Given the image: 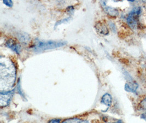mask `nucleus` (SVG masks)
Instances as JSON below:
<instances>
[{
	"label": "nucleus",
	"instance_id": "nucleus-9",
	"mask_svg": "<svg viewBox=\"0 0 146 123\" xmlns=\"http://www.w3.org/2000/svg\"><path fill=\"white\" fill-rule=\"evenodd\" d=\"M3 2L8 6L11 7L12 6V2L11 1H5Z\"/></svg>",
	"mask_w": 146,
	"mask_h": 123
},
{
	"label": "nucleus",
	"instance_id": "nucleus-5",
	"mask_svg": "<svg viewBox=\"0 0 146 123\" xmlns=\"http://www.w3.org/2000/svg\"><path fill=\"white\" fill-rule=\"evenodd\" d=\"M139 85L137 83L135 82H130L128 83H126L125 85V90L129 92H135L137 89Z\"/></svg>",
	"mask_w": 146,
	"mask_h": 123
},
{
	"label": "nucleus",
	"instance_id": "nucleus-2",
	"mask_svg": "<svg viewBox=\"0 0 146 123\" xmlns=\"http://www.w3.org/2000/svg\"><path fill=\"white\" fill-rule=\"evenodd\" d=\"M65 45V42L62 41H58V42L49 41L46 42H40L38 45H37L35 49L36 50H38L40 51V50L53 49V48L64 45Z\"/></svg>",
	"mask_w": 146,
	"mask_h": 123
},
{
	"label": "nucleus",
	"instance_id": "nucleus-8",
	"mask_svg": "<svg viewBox=\"0 0 146 123\" xmlns=\"http://www.w3.org/2000/svg\"><path fill=\"white\" fill-rule=\"evenodd\" d=\"M141 107V108L142 110H146V97L144 99V100L141 103V104L139 106Z\"/></svg>",
	"mask_w": 146,
	"mask_h": 123
},
{
	"label": "nucleus",
	"instance_id": "nucleus-10",
	"mask_svg": "<svg viewBox=\"0 0 146 123\" xmlns=\"http://www.w3.org/2000/svg\"><path fill=\"white\" fill-rule=\"evenodd\" d=\"M48 123H60V120L58 119H52L50 121H49V122Z\"/></svg>",
	"mask_w": 146,
	"mask_h": 123
},
{
	"label": "nucleus",
	"instance_id": "nucleus-6",
	"mask_svg": "<svg viewBox=\"0 0 146 123\" xmlns=\"http://www.w3.org/2000/svg\"><path fill=\"white\" fill-rule=\"evenodd\" d=\"M112 101V98L111 95L108 93L105 94L101 98V102L107 106H110L111 105Z\"/></svg>",
	"mask_w": 146,
	"mask_h": 123
},
{
	"label": "nucleus",
	"instance_id": "nucleus-1",
	"mask_svg": "<svg viewBox=\"0 0 146 123\" xmlns=\"http://www.w3.org/2000/svg\"><path fill=\"white\" fill-rule=\"evenodd\" d=\"M140 13H141V8L136 7L133 8L131 11V12L129 14L127 18V22L131 28L134 29L137 27Z\"/></svg>",
	"mask_w": 146,
	"mask_h": 123
},
{
	"label": "nucleus",
	"instance_id": "nucleus-7",
	"mask_svg": "<svg viewBox=\"0 0 146 123\" xmlns=\"http://www.w3.org/2000/svg\"><path fill=\"white\" fill-rule=\"evenodd\" d=\"M62 123H89L86 120H82L80 119H70L67 120Z\"/></svg>",
	"mask_w": 146,
	"mask_h": 123
},
{
	"label": "nucleus",
	"instance_id": "nucleus-3",
	"mask_svg": "<svg viewBox=\"0 0 146 123\" xmlns=\"http://www.w3.org/2000/svg\"><path fill=\"white\" fill-rule=\"evenodd\" d=\"M6 45L10 48H11L14 51L17 52V54L19 53L20 51V47L18 43H17L14 40L9 39L6 43Z\"/></svg>",
	"mask_w": 146,
	"mask_h": 123
},
{
	"label": "nucleus",
	"instance_id": "nucleus-4",
	"mask_svg": "<svg viewBox=\"0 0 146 123\" xmlns=\"http://www.w3.org/2000/svg\"><path fill=\"white\" fill-rule=\"evenodd\" d=\"M96 29L97 30L98 32L101 35H106L107 34H108V30L106 27V26H105L102 23H100V22H98L96 24Z\"/></svg>",
	"mask_w": 146,
	"mask_h": 123
},
{
	"label": "nucleus",
	"instance_id": "nucleus-11",
	"mask_svg": "<svg viewBox=\"0 0 146 123\" xmlns=\"http://www.w3.org/2000/svg\"><path fill=\"white\" fill-rule=\"evenodd\" d=\"M121 123V122H117V123Z\"/></svg>",
	"mask_w": 146,
	"mask_h": 123
}]
</instances>
